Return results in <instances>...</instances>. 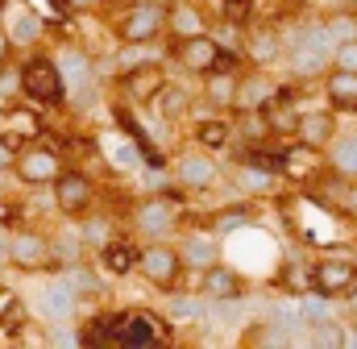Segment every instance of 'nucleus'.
<instances>
[{"instance_id": "72a5a7b5", "label": "nucleus", "mask_w": 357, "mask_h": 349, "mask_svg": "<svg viewBox=\"0 0 357 349\" xmlns=\"http://www.w3.org/2000/svg\"><path fill=\"white\" fill-rule=\"evenodd\" d=\"M63 279H67V283H71L75 291H96V279H91L88 270H84V266H75V262H71V270H67Z\"/></svg>"}, {"instance_id": "79ce46f5", "label": "nucleus", "mask_w": 357, "mask_h": 349, "mask_svg": "<svg viewBox=\"0 0 357 349\" xmlns=\"http://www.w3.org/2000/svg\"><path fill=\"white\" fill-rule=\"evenodd\" d=\"M13 163H17V154H13L8 138H0V171H4V167H13Z\"/></svg>"}, {"instance_id": "37998d69", "label": "nucleus", "mask_w": 357, "mask_h": 349, "mask_svg": "<svg viewBox=\"0 0 357 349\" xmlns=\"http://www.w3.org/2000/svg\"><path fill=\"white\" fill-rule=\"evenodd\" d=\"M33 4H38V13H42V17H59V8H54L50 0H33Z\"/></svg>"}, {"instance_id": "f3484780", "label": "nucleus", "mask_w": 357, "mask_h": 349, "mask_svg": "<svg viewBox=\"0 0 357 349\" xmlns=\"http://www.w3.org/2000/svg\"><path fill=\"white\" fill-rule=\"evenodd\" d=\"M204 291H208L212 299H233V295L241 291V283H237L233 270H225V266H208V274H204Z\"/></svg>"}, {"instance_id": "a211bd4d", "label": "nucleus", "mask_w": 357, "mask_h": 349, "mask_svg": "<svg viewBox=\"0 0 357 349\" xmlns=\"http://www.w3.org/2000/svg\"><path fill=\"white\" fill-rule=\"evenodd\" d=\"M183 262H187V266L208 270V266L216 262V242H212V237H204V233H191V237L183 242Z\"/></svg>"}, {"instance_id": "b1692460", "label": "nucleus", "mask_w": 357, "mask_h": 349, "mask_svg": "<svg viewBox=\"0 0 357 349\" xmlns=\"http://www.w3.org/2000/svg\"><path fill=\"white\" fill-rule=\"evenodd\" d=\"M21 320H25V304L13 299V295H0V329H4V333H17Z\"/></svg>"}, {"instance_id": "a878e982", "label": "nucleus", "mask_w": 357, "mask_h": 349, "mask_svg": "<svg viewBox=\"0 0 357 349\" xmlns=\"http://www.w3.org/2000/svg\"><path fill=\"white\" fill-rule=\"evenodd\" d=\"M241 187H245V191H254V195H258V191H270V187H274V174H270L266 163H262V167L254 163V167H245V171H241Z\"/></svg>"}, {"instance_id": "473e14b6", "label": "nucleus", "mask_w": 357, "mask_h": 349, "mask_svg": "<svg viewBox=\"0 0 357 349\" xmlns=\"http://www.w3.org/2000/svg\"><path fill=\"white\" fill-rule=\"evenodd\" d=\"M333 59H337L341 71H357V38L354 42H341V46L333 50Z\"/></svg>"}, {"instance_id": "0eeeda50", "label": "nucleus", "mask_w": 357, "mask_h": 349, "mask_svg": "<svg viewBox=\"0 0 357 349\" xmlns=\"http://www.w3.org/2000/svg\"><path fill=\"white\" fill-rule=\"evenodd\" d=\"M295 133H299V146L320 150V146H328V142H333L337 121H333L328 112H303V117H299V125H295Z\"/></svg>"}, {"instance_id": "6ab92c4d", "label": "nucleus", "mask_w": 357, "mask_h": 349, "mask_svg": "<svg viewBox=\"0 0 357 349\" xmlns=\"http://www.w3.org/2000/svg\"><path fill=\"white\" fill-rule=\"evenodd\" d=\"M137 262H142V254H137L129 242H108V246H104V266H108L112 274H129Z\"/></svg>"}, {"instance_id": "7c9ffc66", "label": "nucleus", "mask_w": 357, "mask_h": 349, "mask_svg": "<svg viewBox=\"0 0 357 349\" xmlns=\"http://www.w3.org/2000/svg\"><path fill=\"white\" fill-rule=\"evenodd\" d=\"M312 346H349V341H345V333H341L337 325H328V320H324V325H316Z\"/></svg>"}, {"instance_id": "393cba45", "label": "nucleus", "mask_w": 357, "mask_h": 349, "mask_svg": "<svg viewBox=\"0 0 357 349\" xmlns=\"http://www.w3.org/2000/svg\"><path fill=\"white\" fill-rule=\"evenodd\" d=\"M195 138H199L208 150H225V146H229V125H225V121H204Z\"/></svg>"}, {"instance_id": "9b49d317", "label": "nucleus", "mask_w": 357, "mask_h": 349, "mask_svg": "<svg viewBox=\"0 0 357 349\" xmlns=\"http://www.w3.org/2000/svg\"><path fill=\"white\" fill-rule=\"evenodd\" d=\"M17 171L25 183H50V179H59V158L50 150H25L17 158Z\"/></svg>"}, {"instance_id": "ea45409f", "label": "nucleus", "mask_w": 357, "mask_h": 349, "mask_svg": "<svg viewBox=\"0 0 357 349\" xmlns=\"http://www.w3.org/2000/svg\"><path fill=\"white\" fill-rule=\"evenodd\" d=\"M241 225H245V212H233V216H229V212H225V216H220V221H216V229H220V233H237V229H241Z\"/></svg>"}, {"instance_id": "1a4fd4ad", "label": "nucleus", "mask_w": 357, "mask_h": 349, "mask_svg": "<svg viewBox=\"0 0 357 349\" xmlns=\"http://www.w3.org/2000/svg\"><path fill=\"white\" fill-rule=\"evenodd\" d=\"M158 25H162V8H158V0L137 4V8L129 13V21H125V42H150V38L158 34Z\"/></svg>"}, {"instance_id": "2eb2a0df", "label": "nucleus", "mask_w": 357, "mask_h": 349, "mask_svg": "<svg viewBox=\"0 0 357 349\" xmlns=\"http://www.w3.org/2000/svg\"><path fill=\"white\" fill-rule=\"evenodd\" d=\"M125 84H129V96H133V100H154V96L162 91L167 80H162V71H158V67H133Z\"/></svg>"}, {"instance_id": "bb28decb", "label": "nucleus", "mask_w": 357, "mask_h": 349, "mask_svg": "<svg viewBox=\"0 0 357 349\" xmlns=\"http://www.w3.org/2000/svg\"><path fill=\"white\" fill-rule=\"evenodd\" d=\"M208 96H212L216 104H233V100H237L233 75H208Z\"/></svg>"}, {"instance_id": "aec40b11", "label": "nucleus", "mask_w": 357, "mask_h": 349, "mask_svg": "<svg viewBox=\"0 0 357 349\" xmlns=\"http://www.w3.org/2000/svg\"><path fill=\"white\" fill-rule=\"evenodd\" d=\"M38 29H42V21H38V13H33V8L8 13V38H13V42H33V38H38Z\"/></svg>"}, {"instance_id": "a18cd8bd", "label": "nucleus", "mask_w": 357, "mask_h": 349, "mask_svg": "<svg viewBox=\"0 0 357 349\" xmlns=\"http://www.w3.org/2000/svg\"><path fill=\"white\" fill-rule=\"evenodd\" d=\"M67 4H71V8H96L100 0H67Z\"/></svg>"}, {"instance_id": "cd10ccee", "label": "nucleus", "mask_w": 357, "mask_h": 349, "mask_svg": "<svg viewBox=\"0 0 357 349\" xmlns=\"http://www.w3.org/2000/svg\"><path fill=\"white\" fill-rule=\"evenodd\" d=\"M324 29H328V38H333L337 46H341V42H354L357 38V17H345V13H341V17H333Z\"/></svg>"}, {"instance_id": "58836bf2", "label": "nucleus", "mask_w": 357, "mask_h": 349, "mask_svg": "<svg viewBox=\"0 0 357 349\" xmlns=\"http://www.w3.org/2000/svg\"><path fill=\"white\" fill-rule=\"evenodd\" d=\"M84 237H91V242H104V246H108V221H88V225H84Z\"/></svg>"}, {"instance_id": "5701e85b", "label": "nucleus", "mask_w": 357, "mask_h": 349, "mask_svg": "<svg viewBox=\"0 0 357 349\" xmlns=\"http://www.w3.org/2000/svg\"><path fill=\"white\" fill-rule=\"evenodd\" d=\"M187 104H191V100H187V91H183V87H167V84H162V91L154 96V108H158V117H178Z\"/></svg>"}, {"instance_id": "412c9836", "label": "nucleus", "mask_w": 357, "mask_h": 349, "mask_svg": "<svg viewBox=\"0 0 357 349\" xmlns=\"http://www.w3.org/2000/svg\"><path fill=\"white\" fill-rule=\"evenodd\" d=\"M333 171L341 179H357V133L333 146Z\"/></svg>"}, {"instance_id": "c03bdc74", "label": "nucleus", "mask_w": 357, "mask_h": 349, "mask_svg": "<svg viewBox=\"0 0 357 349\" xmlns=\"http://www.w3.org/2000/svg\"><path fill=\"white\" fill-rule=\"evenodd\" d=\"M54 346H79V341H75L71 333H54Z\"/></svg>"}, {"instance_id": "e433bc0d", "label": "nucleus", "mask_w": 357, "mask_h": 349, "mask_svg": "<svg viewBox=\"0 0 357 349\" xmlns=\"http://www.w3.org/2000/svg\"><path fill=\"white\" fill-rule=\"evenodd\" d=\"M171 316H175V320H191V316H199V304L187 299V295H178L175 304H171Z\"/></svg>"}, {"instance_id": "9d476101", "label": "nucleus", "mask_w": 357, "mask_h": 349, "mask_svg": "<svg viewBox=\"0 0 357 349\" xmlns=\"http://www.w3.org/2000/svg\"><path fill=\"white\" fill-rule=\"evenodd\" d=\"M142 274L150 279V283H171L178 274V266H183V258H178L175 250H162V246H154V250H146L142 254Z\"/></svg>"}, {"instance_id": "ddd939ff", "label": "nucleus", "mask_w": 357, "mask_h": 349, "mask_svg": "<svg viewBox=\"0 0 357 349\" xmlns=\"http://www.w3.org/2000/svg\"><path fill=\"white\" fill-rule=\"evenodd\" d=\"M8 258L17 262V266H42V262L50 258V242H42L38 233H21L8 246Z\"/></svg>"}, {"instance_id": "39448f33", "label": "nucleus", "mask_w": 357, "mask_h": 349, "mask_svg": "<svg viewBox=\"0 0 357 349\" xmlns=\"http://www.w3.org/2000/svg\"><path fill=\"white\" fill-rule=\"evenodd\" d=\"M178 63L191 67V71H212V67L220 63V42L208 38V34H191V38H183V46H178Z\"/></svg>"}, {"instance_id": "f03ea898", "label": "nucleus", "mask_w": 357, "mask_h": 349, "mask_svg": "<svg viewBox=\"0 0 357 349\" xmlns=\"http://www.w3.org/2000/svg\"><path fill=\"white\" fill-rule=\"evenodd\" d=\"M312 287L324 295H354L357 291V262L349 258H324L312 270Z\"/></svg>"}, {"instance_id": "2f4dec72", "label": "nucleus", "mask_w": 357, "mask_h": 349, "mask_svg": "<svg viewBox=\"0 0 357 349\" xmlns=\"http://www.w3.org/2000/svg\"><path fill=\"white\" fill-rule=\"evenodd\" d=\"M303 320H312V325H324V320H328V304H324V291H320L316 299H303Z\"/></svg>"}, {"instance_id": "49530a36", "label": "nucleus", "mask_w": 357, "mask_h": 349, "mask_svg": "<svg viewBox=\"0 0 357 349\" xmlns=\"http://www.w3.org/2000/svg\"><path fill=\"white\" fill-rule=\"evenodd\" d=\"M349 204H354V208H357V191H354V195H349Z\"/></svg>"}, {"instance_id": "4be33fe9", "label": "nucleus", "mask_w": 357, "mask_h": 349, "mask_svg": "<svg viewBox=\"0 0 357 349\" xmlns=\"http://www.w3.org/2000/svg\"><path fill=\"white\" fill-rule=\"evenodd\" d=\"M59 71H63V84H71V87L88 84V59L75 54V50H67V54L59 59Z\"/></svg>"}, {"instance_id": "423d86ee", "label": "nucleus", "mask_w": 357, "mask_h": 349, "mask_svg": "<svg viewBox=\"0 0 357 349\" xmlns=\"http://www.w3.org/2000/svg\"><path fill=\"white\" fill-rule=\"evenodd\" d=\"M38 308H42V316H50V320H67L71 308H75V287H71L67 279L46 283V287L38 291Z\"/></svg>"}, {"instance_id": "4468645a", "label": "nucleus", "mask_w": 357, "mask_h": 349, "mask_svg": "<svg viewBox=\"0 0 357 349\" xmlns=\"http://www.w3.org/2000/svg\"><path fill=\"white\" fill-rule=\"evenodd\" d=\"M133 221H137V229H142V233L158 237L162 229H171V204H162V200H150V204H142V208L133 212Z\"/></svg>"}, {"instance_id": "7ed1b4c3", "label": "nucleus", "mask_w": 357, "mask_h": 349, "mask_svg": "<svg viewBox=\"0 0 357 349\" xmlns=\"http://www.w3.org/2000/svg\"><path fill=\"white\" fill-rule=\"evenodd\" d=\"M21 87H25V96H33V100H59L67 84H63L59 63H50V59H33V63L21 71Z\"/></svg>"}, {"instance_id": "a19ab883", "label": "nucleus", "mask_w": 357, "mask_h": 349, "mask_svg": "<svg viewBox=\"0 0 357 349\" xmlns=\"http://www.w3.org/2000/svg\"><path fill=\"white\" fill-rule=\"evenodd\" d=\"M54 254H59L63 262H75V258H79V246H75V237H63V242L54 246Z\"/></svg>"}, {"instance_id": "f257e3e1", "label": "nucleus", "mask_w": 357, "mask_h": 349, "mask_svg": "<svg viewBox=\"0 0 357 349\" xmlns=\"http://www.w3.org/2000/svg\"><path fill=\"white\" fill-rule=\"evenodd\" d=\"M333 50H337V42L328 38V29H324V25L299 29V34H295V42H291V71H295V75H316V71H324V67H328Z\"/></svg>"}, {"instance_id": "6e6552de", "label": "nucleus", "mask_w": 357, "mask_h": 349, "mask_svg": "<svg viewBox=\"0 0 357 349\" xmlns=\"http://www.w3.org/2000/svg\"><path fill=\"white\" fill-rule=\"evenodd\" d=\"M54 200H59L63 212H84V208L91 204V183L84 179V174H59Z\"/></svg>"}, {"instance_id": "c85d7f7f", "label": "nucleus", "mask_w": 357, "mask_h": 349, "mask_svg": "<svg viewBox=\"0 0 357 349\" xmlns=\"http://www.w3.org/2000/svg\"><path fill=\"white\" fill-rule=\"evenodd\" d=\"M171 29H175L178 38L199 34V13H195V8H175V13H171Z\"/></svg>"}, {"instance_id": "4c0bfd02", "label": "nucleus", "mask_w": 357, "mask_h": 349, "mask_svg": "<svg viewBox=\"0 0 357 349\" xmlns=\"http://www.w3.org/2000/svg\"><path fill=\"white\" fill-rule=\"evenodd\" d=\"M250 8H254L250 0H225V17L229 21H250Z\"/></svg>"}, {"instance_id": "f704fd0d", "label": "nucleus", "mask_w": 357, "mask_h": 349, "mask_svg": "<svg viewBox=\"0 0 357 349\" xmlns=\"http://www.w3.org/2000/svg\"><path fill=\"white\" fill-rule=\"evenodd\" d=\"M266 96H270V84H262V80H254V84H250L245 91H241V96H237V100H241L245 108H258V100H266Z\"/></svg>"}, {"instance_id": "c9c22d12", "label": "nucleus", "mask_w": 357, "mask_h": 349, "mask_svg": "<svg viewBox=\"0 0 357 349\" xmlns=\"http://www.w3.org/2000/svg\"><path fill=\"white\" fill-rule=\"evenodd\" d=\"M142 59H150V54H146V50H142V42H129V46H125V50H121V59H116V63H121V67H125V71H133V67H137V63H142Z\"/></svg>"}, {"instance_id": "dca6fc26", "label": "nucleus", "mask_w": 357, "mask_h": 349, "mask_svg": "<svg viewBox=\"0 0 357 349\" xmlns=\"http://www.w3.org/2000/svg\"><path fill=\"white\" fill-rule=\"evenodd\" d=\"M328 100L337 108H357V71L337 67V75H328Z\"/></svg>"}, {"instance_id": "f8f14e48", "label": "nucleus", "mask_w": 357, "mask_h": 349, "mask_svg": "<svg viewBox=\"0 0 357 349\" xmlns=\"http://www.w3.org/2000/svg\"><path fill=\"white\" fill-rule=\"evenodd\" d=\"M175 171H178V183H183V187H195V191H204V187L216 183V167H212V158H204V154L178 158Z\"/></svg>"}, {"instance_id": "20e7f679", "label": "nucleus", "mask_w": 357, "mask_h": 349, "mask_svg": "<svg viewBox=\"0 0 357 349\" xmlns=\"http://www.w3.org/2000/svg\"><path fill=\"white\" fill-rule=\"evenodd\" d=\"M108 346H158V325L150 316H116L108 320Z\"/></svg>"}, {"instance_id": "c756f323", "label": "nucleus", "mask_w": 357, "mask_h": 349, "mask_svg": "<svg viewBox=\"0 0 357 349\" xmlns=\"http://www.w3.org/2000/svg\"><path fill=\"white\" fill-rule=\"evenodd\" d=\"M274 54H278V38H274L270 29H266V34H258V38L250 42V59H254V63H270Z\"/></svg>"}]
</instances>
